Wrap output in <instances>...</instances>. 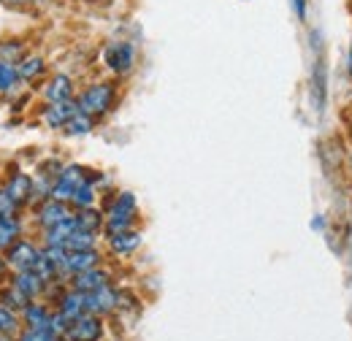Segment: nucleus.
Returning a JSON list of instances; mask_svg holds the SVG:
<instances>
[{
	"instance_id": "8",
	"label": "nucleus",
	"mask_w": 352,
	"mask_h": 341,
	"mask_svg": "<svg viewBox=\"0 0 352 341\" xmlns=\"http://www.w3.org/2000/svg\"><path fill=\"white\" fill-rule=\"evenodd\" d=\"M6 190L19 201V206H30L36 201V179L30 173H11L6 182Z\"/></svg>"
},
{
	"instance_id": "26",
	"label": "nucleus",
	"mask_w": 352,
	"mask_h": 341,
	"mask_svg": "<svg viewBox=\"0 0 352 341\" xmlns=\"http://www.w3.org/2000/svg\"><path fill=\"white\" fill-rule=\"evenodd\" d=\"M71 206H76V212H79V209H89V206H95V182L82 184V187L74 192Z\"/></svg>"
},
{
	"instance_id": "18",
	"label": "nucleus",
	"mask_w": 352,
	"mask_h": 341,
	"mask_svg": "<svg viewBox=\"0 0 352 341\" xmlns=\"http://www.w3.org/2000/svg\"><path fill=\"white\" fill-rule=\"evenodd\" d=\"M22 239V219L19 217H0V252L6 255Z\"/></svg>"
},
{
	"instance_id": "5",
	"label": "nucleus",
	"mask_w": 352,
	"mask_h": 341,
	"mask_svg": "<svg viewBox=\"0 0 352 341\" xmlns=\"http://www.w3.org/2000/svg\"><path fill=\"white\" fill-rule=\"evenodd\" d=\"M6 260H8V268L16 274V271H36L38 260H41V247H36L33 241L28 239H19L8 252H6Z\"/></svg>"
},
{
	"instance_id": "23",
	"label": "nucleus",
	"mask_w": 352,
	"mask_h": 341,
	"mask_svg": "<svg viewBox=\"0 0 352 341\" xmlns=\"http://www.w3.org/2000/svg\"><path fill=\"white\" fill-rule=\"evenodd\" d=\"M95 244H98V233H89V230H79V228H76V230L71 233L65 250H68V252H74V250H95Z\"/></svg>"
},
{
	"instance_id": "35",
	"label": "nucleus",
	"mask_w": 352,
	"mask_h": 341,
	"mask_svg": "<svg viewBox=\"0 0 352 341\" xmlns=\"http://www.w3.org/2000/svg\"><path fill=\"white\" fill-rule=\"evenodd\" d=\"M49 0H28V6H46Z\"/></svg>"
},
{
	"instance_id": "29",
	"label": "nucleus",
	"mask_w": 352,
	"mask_h": 341,
	"mask_svg": "<svg viewBox=\"0 0 352 341\" xmlns=\"http://www.w3.org/2000/svg\"><path fill=\"white\" fill-rule=\"evenodd\" d=\"M60 339V333H54L52 331V325H44V328H30V331H25L19 341H54Z\"/></svg>"
},
{
	"instance_id": "10",
	"label": "nucleus",
	"mask_w": 352,
	"mask_h": 341,
	"mask_svg": "<svg viewBox=\"0 0 352 341\" xmlns=\"http://www.w3.org/2000/svg\"><path fill=\"white\" fill-rule=\"evenodd\" d=\"M103 333V325L98 320V314H82L79 320H74V325L68 328V339L71 341H98Z\"/></svg>"
},
{
	"instance_id": "36",
	"label": "nucleus",
	"mask_w": 352,
	"mask_h": 341,
	"mask_svg": "<svg viewBox=\"0 0 352 341\" xmlns=\"http://www.w3.org/2000/svg\"><path fill=\"white\" fill-rule=\"evenodd\" d=\"M54 341H60V339H54Z\"/></svg>"
},
{
	"instance_id": "16",
	"label": "nucleus",
	"mask_w": 352,
	"mask_h": 341,
	"mask_svg": "<svg viewBox=\"0 0 352 341\" xmlns=\"http://www.w3.org/2000/svg\"><path fill=\"white\" fill-rule=\"evenodd\" d=\"M79 225H76V217L71 214L68 219H63L60 225H54V228H46L44 230V247H65L68 244V239H71V233L76 230Z\"/></svg>"
},
{
	"instance_id": "19",
	"label": "nucleus",
	"mask_w": 352,
	"mask_h": 341,
	"mask_svg": "<svg viewBox=\"0 0 352 341\" xmlns=\"http://www.w3.org/2000/svg\"><path fill=\"white\" fill-rule=\"evenodd\" d=\"M60 311L71 320H79L82 314H89L87 311V293H79V290H68L63 298H60Z\"/></svg>"
},
{
	"instance_id": "27",
	"label": "nucleus",
	"mask_w": 352,
	"mask_h": 341,
	"mask_svg": "<svg viewBox=\"0 0 352 341\" xmlns=\"http://www.w3.org/2000/svg\"><path fill=\"white\" fill-rule=\"evenodd\" d=\"M25 43L16 41V38H8V41H0V60H8V63H19L25 57Z\"/></svg>"
},
{
	"instance_id": "11",
	"label": "nucleus",
	"mask_w": 352,
	"mask_h": 341,
	"mask_svg": "<svg viewBox=\"0 0 352 341\" xmlns=\"http://www.w3.org/2000/svg\"><path fill=\"white\" fill-rule=\"evenodd\" d=\"M117 306H120V293H117L111 285H106V287H100V290H95V293H87L89 314H109V311H114Z\"/></svg>"
},
{
	"instance_id": "15",
	"label": "nucleus",
	"mask_w": 352,
	"mask_h": 341,
	"mask_svg": "<svg viewBox=\"0 0 352 341\" xmlns=\"http://www.w3.org/2000/svg\"><path fill=\"white\" fill-rule=\"evenodd\" d=\"M11 285H16V287H19V290H22V293H25L28 298L33 300V298H38V296L44 293L49 282H46L44 276H38L36 271H16V274H14V282H11Z\"/></svg>"
},
{
	"instance_id": "12",
	"label": "nucleus",
	"mask_w": 352,
	"mask_h": 341,
	"mask_svg": "<svg viewBox=\"0 0 352 341\" xmlns=\"http://www.w3.org/2000/svg\"><path fill=\"white\" fill-rule=\"evenodd\" d=\"M111 279H109V274L103 271V268H89V271H82V274H76L74 276V290H79V293H95V290H100V287H106Z\"/></svg>"
},
{
	"instance_id": "33",
	"label": "nucleus",
	"mask_w": 352,
	"mask_h": 341,
	"mask_svg": "<svg viewBox=\"0 0 352 341\" xmlns=\"http://www.w3.org/2000/svg\"><path fill=\"white\" fill-rule=\"evenodd\" d=\"M6 274H8V260H6V255L0 252V279H3Z\"/></svg>"
},
{
	"instance_id": "6",
	"label": "nucleus",
	"mask_w": 352,
	"mask_h": 341,
	"mask_svg": "<svg viewBox=\"0 0 352 341\" xmlns=\"http://www.w3.org/2000/svg\"><path fill=\"white\" fill-rule=\"evenodd\" d=\"M79 111L76 100H65V103H46L41 109V122L52 130H65V125L71 122V117Z\"/></svg>"
},
{
	"instance_id": "4",
	"label": "nucleus",
	"mask_w": 352,
	"mask_h": 341,
	"mask_svg": "<svg viewBox=\"0 0 352 341\" xmlns=\"http://www.w3.org/2000/svg\"><path fill=\"white\" fill-rule=\"evenodd\" d=\"M103 63L117 76L131 74L133 65H135V46L131 41H111L103 49Z\"/></svg>"
},
{
	"instance_id": "2",
	"label": "nucleus",
	"mask_w": 352,
	"mask_h": 341,
	"mask_svg": "<svg viewBox=\"0 0 352 341\" xmlns=\"http://www.w3.org/2000/svg\"><path fill=\"white\" fill-rule=\"evenodd\" d=\"M138 214V204H135V195L133 192H120L111 204V209L106 212V236H114V233H122V230H131L133 219Z\"/></svg>"
},
{
	"instance_id": "31",
	"label": "nucleus",
	"mask_w": 352,
	"mask_h": 341,
	"mask_svg": "<svg viewBox=\"0 0 352 341\" xmlns=\"http://www.w3.org/2000/svg\"><path fill=\"white\" fill-rule=\"evenodd\" d=\"M290 6H293L298 19H307V0H290Z\"/></svg>"
},
{
	"instance_id": "3",
	"label": "nucleus",
	"mask_w": 352,
	"mask_h": 341,
	"mask_svg": "<svg viewBox=\"0 0 352 341\" xmlns=\"http://www.w3.org/2000/svg\"><path fill=\"white\" fill-rule=\"evenodd\" d=\"M87 182H95V179L89 176V170H85L82 166H65V168L60 170V176L54 179L52 198H57V201H63V204H71L74 192H76L82 184H87Z\"/></svg>"
},
{
	"instance_id": "14",
	"label": "nucleus",
	"mask_w": 352,
	"mask_h": 341,
	"mask_svg": "<svg viewBox=\"0 0 352 341\" xmlns=\"http://www.w3.org/2000/svg\"><path fill=\"white\" fill-rule=\"evenodd\" d=\"M98 263H100L98 250H74V252H68V260H65V274L76 276V274H82V271L95 268Z\"/></svg>"
},
{
	"instance_id": "28",
	"label": "nucleus",
	"mask_w": 352,
	"mask_h": 341,
	"mask_svg": "<svg viewBox=\"0 0 352 341\" xmlns=\"http://www.w3.org/2000/svg\"><path fill=\"white\" fill-rule=\"evenodd\" d=\"M19 201L6 190V184L0 187V217H16L19 214Z\"/></svg>"
},
{
	"instance_id": "22",
	"label": "nucleus",
	"mask_w": 352,
	"mask_h": 341,
	"mask_svg": "<svg viewBox=\"0 0 352 341\" xmlns=\"http://www.w3.org/2000/svg\"><path fill=\"white\" fill-rule=\"evenodd\" d=\"M22 314H25V320H28V325H30V328H44V325L52 322L49 309L41 306V303H33V300L25 306V311H22Z\"/></svg>"
},
{
	"instance_id": "7",
	"label": "nucleus",
	"mask_w": 352,
	"mask_h": 341,
	"mask_svg": "<svg viewBox=\"0 0 352 341\" xmlns=\"http://www.w3.org/2000/svg\"><path fill=\"white\" fill-rule=\"evenodd\" d=\"M71 204H63V201H57V198H46L38 204V209H36V222L41 225V228H54V225H60L63 219H68L71 217V209H68Z\"/></svg>"
},
{
	"instance_id": "20",
	"label": "nucleus",
	"mask_w": 352,
	"mask_h": 341,
	"mask_svg": "<svg viewBox=\"0 0 352 341\" xmlns=\"http://www.w3.org/2000/svg\"><path fill=\"white\" fill-rule=\"evenodd\" d=\"M19 85H22V76L16 71V63L0 60V95H14Z\"/></svg>"
},
{
	"instance_id": "21",
	"label": "nucleus",
	"mask_w": 352,
	"mask_h": 341,
	"mask_svg": "<svg viewBox=\"0 0 352 341\" xmlns=\"http://www.w3.org/2000/svg\"><path fill=\"white\" fill-rule=\"evenodd\" d=\"M74 217H76L79 230H89V233H100V228L106 225V214H100L95 206H89V209H79Z\"/></svg>"
},
{
	"instance_id": "30",
	"label": "nucleus",
	"mask_w": 352,
	"mask_h": 341,
	"mask_svg": "<svg viewBox=\"0 0 352 341\" xmlns=\"http://www.w3.org/2000/svg\"><path fill=\"white\" fill-rule=\"evenodd\" d=\"M19 328V317L14 309L8 306H0V333H14Z\"/></svg>"
},
{
	"instance_id": "25",
	"label": "nucleus",
	"mask_w": 352,
	"mask_h": 341,
	"mask_svg": "<svg viewBox=\"0 0 352 341\" xmlns=\"http://www.w3.org/2000/svg\"><path fill=\"white\" fill-rule=\"evenodd\" d=\"M92 125H95V120H92L89 114L76 111V114L71 117V122L65 125V133H68V135H87L89 130H92Z\"/></svg>"
},
{
	"instance_id": "34",
	"label": "nucleus",
	"mask_w": 352,
	"mask_h": 341,
	"mask_svg": "<svg viewBox=\"0 0 352 341\" xmlns=\"http://www.w3.org/2000/svg\"><path fill=\"white\" fill-rule=\"evenodd\" d=\"M347 71H350L352 76V43H350V54H347Z\"/></svg>"
},
{
	"instance_id": "24",
	"label": "nucleus",
	"mask_w": 352,
	"mask_h": 341,
	"mask_svg": "<svg viewBox=\"0 0 352 341\" xmlns=\"http://www.w3.org/2000/svg\"><path fill=\"white\" fill-rule=\"evenodd\" d=\"M0 300H3V306H8V309H14V311H25V306L30 303V298L16 287V285H8L6 290H3V296H0Z\"/></svg>"
},
{
	"instance_id": "17",
	"label": "nucleus",
	"mask_w": 352,
	"mask_h": 341,
	"mask_svg": "<svg viewBox=\"0 0 352 341\" xmlns=\"http://www.w3.org/2000/svg\"><path fill=\"white\" fill-rule=\"evenodd\" d=\"M109 247H111V252L120 257L125 255H133L138 247H141V233L138 230H122V233H114V236H109Z\"/></svg>"
},
{
	"instance_id": "1",
	"label": "nucleus",
	"mask_w": 352,
	"mask_h": 341,
	"mask_svg": "<svg viewBox=\"0 0 352 341\" xmlns=\"http://www.w3.org/2000/svg\"><path fill=\"white\" fill-rule=\"evenodd\" d=\"M114 103H117V87L111 85V82H95V85H89L79 95V100H76L79 111L89 114L92 120L109 114L114 109Z\"/></svg>"
},
{
	"instance_id": "13",
	"label": "nucleus",
	"mask_w": 352,
	"mask_h": 341,
	"mask_svg": "<svg viewBox=\"0 0 352 341\" xmlns=\"http://www.w3.org/2000/svg\"><path fill=\"white\" fill-rule=\"evenodd\" d=\"M16 71H19V76H22V85H33V82H38L41 76L46 74V60L41 54H25L19 63H16Z\"/></svg>"
},
{
	"instance_id": "32",
	"label": "nucleus",
	"mask_w": 352,
	"mask_h": 341,
	"mask_svg": "<svg viewBox=\"0 0 352 341\" xmlns=\"http://www.w3.org/2000/svg\"><path fill=\"white\" fill-rule=\"evenodd\" d=\"M0 6H6V8H25L28 0H0Z\"/></svg>"
},
{
	"instance_id": "9",
	"label": "nucleus",
	"mask_w": 352,
	"mask_h": 341,
	"mask_svg": "<svg viewBox=\"0 0 352 341\" xmlns=\"http://www.w3.org/2000/svg\"><path fill=\"white\" fill-rule=\"evenodd\" d=\"M74 79L71 76H65V74H54L44 87H41V92H44L46 103H65V100H74Z\"/></svg>"
}]
</instances>
